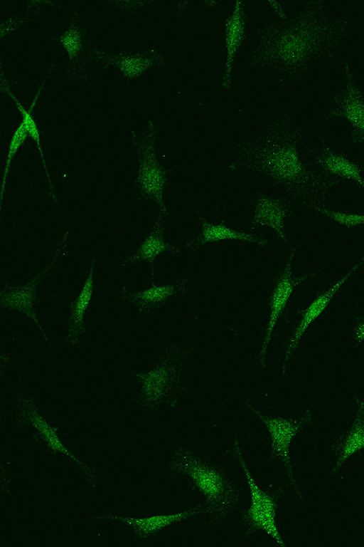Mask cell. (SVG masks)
<instances>
[{
	"instance_id": "cell-18",
	"label": "cell",
	"mask_w": 364,
	"mask_h": 547,
	"mask_svg": "<svg viewBox=\"0 0 364 547\" xmlns=\"http://www.w3.org/2000/svg\"><path fill=\"white\" fill-rule=\"evenodd\" d=\"M94 268L95 263L93 262L79 295L71 306V323L69 331V339L71 344L76 343L83 333L84 315L90 303L93 293Z\"/></svg>"
},
{
	"instance_id": "cell-1",
	"label": "cell",
	"mask_w": 364,
	"mask_h": 547,
	"mask_svg": "<svg viewBox=\"0 0 364 547\" xmlns=\"http://www.w3.org/2000/svg\"><path fill=\"white\" fill-rule=\"evenodd\" d=\"M342 29L341 21L330 16L318 2L312 1L295 21L270 35L259 57L292 71L302 70L336 44Z\"/></svg>"
},
{
	"instance_id": "cell-10",
	"label": "cell",
	"mask_w": 364,
	"mask_h": 547,
	"mask_svg": "<svg viewBox=\"0 0 364 547\" xmlns=\"http://www.w3.org/2000/svg\"><path fill=\"white\" fill-rule=\"evenodd\" d=\"M245 33V16L242 1L235 2L233 9L225 21V61L222 78V87L229 89L235 56L243 41Z\"/></svg>"
},
{
	"instance_id": "cell-14",
	"label": "cell",
	"mask_w": 364,
	"mask_h": 547,
	"mask_svg": "<svg viewBox=\"0 0 364 547\" xmlns=\"http://www.w3.org/2000/svg\"><path fill=\"white\" fill-rule=\"evenodd\" d=\"M316 162L321 165L328 175L333 174L346 179H352L364 188V179L361 175L362 169L344 155L326 147L316 155Z\"/></svg>"
},
{
	"instance_id": "cell-22",
	"label": "cell",
	"mask_w": 364,
	"mask_h": 547,
	"mask_svg": "<svg viewBox=\"0 0 364 547\" xmlns=\"http://www.w3.org/2000/svg\"><path fill=\"white\" fill-rule=\"evenodd\" d=\"M2 88L4 89V90L8 93V94L10 95V97L15 102V104H16V105L17 107V109L19 110V112L21 113V115L23 116V121H22V123L24 124V125L26 127V130L28 132V134L36 142V143L37 145L39 156H40V157L41 159V161H42V163H43V168H44L45 174H46L47 180H48L49 186H50L51 194H52V197L55 199V195H54L53 191V186H52V184H51V180L50 179V177H49L47 168H46V162H45L44 157H43V152L42 147H41V145L39 131H38V129L37 127V125H36V122H35V120H34V119H33V116L31 115V111L34 108V106L36 105V100H37V99H38V96L40 95V93L41 91L42 87L38 89V93H37L36 95L35 96V98L33 100L28 111H27L23 107V105L17 100L16 96L7 88V86L6 85V83L4 82V80L3 79H2Z\"/></svg>"
},
{
	"instance_id": "cell-26",
	"label": "cell",
	"mask_w": 364,
	"mask_h": 547,
	"mask_svg": "<svg viewBox=\"0 0 364 547\" xmlns=\"http://www.w3.org/2000/svg\"><path fill=\"white\" fill-rule=\"evenodd\" d=\"M60 42L67 51L70 59L77 57L82 48L81 32L77 28H70L61 37Z\"/></svg>"
},
{
	"instance_id": "cell-17",
	"label": "cell",
	"mask_w": 364,
	"mask_h": 547,
	"mask_svg": "<svg viewBox=\"0 0 364 547\" xmlns=\"http://www.w3.org/2000/svg\"><path fill=\"white\" fill-rule=\"evenodd\" d=\"M201 512H203L202 510H189L174 514L155 515L145 518L134 519L122 516H113L112 518L132 526L139 536L146 537L176 522L187 519Z\"/></svg>"
},
{
	"instance_id": "cell-9",
	"label": "cell",
	"mask_w": 364,
	"mask_h": 547,
	"mask_svg": "<svg viewBox=\"0 0 364 547\" xmlns=\"http://www.w3.org/2000/svg\"><path fill=\"white\" fill-rule=\"evenodd\" d=\"M364 262V257L356 264L353 268L335 283L326 291L319 294L302 312L299 323L297 324L294 334L292 335L287 348L284 362L282 370L284 371L289 359L291 353L296 348L303 335L310 326V325L323 313L326 308L333 296L338 291L340 288L344 284L348 278L355 272Z\"/></svg>"
},
{
	"instance_id": "cell-28",
	"label": "cell",
	"mask_w": 364,
	"mask_h": 547,
	"mask_svg": "<svg viewBox=\"0 0 364 547\" xmlns=\"http://www.w3.org/2000/svg\"><path fill=\"white\" fill-rule=\"evenodd\" d=\"M363 18H364V6H363Z\"/></svg>"
},
{
	"instance_id": "cell-27",
	"label": "cell",
	"mask_w": 364,
	"mask_h": 547,
	"mask_svg": "<svg viewBox=\"0 0 364 547\" xmlns=\"http://www.w3.org/2000/svg\"><path fill=\"white\" fill-rule=\"evenodd\" d=\"M354 338L358 343L364 341V318L356 325L354 330Z\"/></svg>"
},
{
	"instance_id": "cell-8",
	"label": "cell",
	"mask_w": 364,
	"mask_h": 547,
	"mask_svg": "<svg viewBox=\"0 0 364 547\" xmlns=\"http://www.w3.org/2000/svg\"><path fill=\"white\" fill-rule=\"evenodd\" d=\"M251 408L265 424L272 439V452L284 462L288 471L289 479L291 480L294 488L298 493L296 483L292 475L289 450L293 437L297 434L301 427L306 422L309 421V412H307L306 415L301 420H293L281 417H267L262 415L254 407H251Z\"/></svg>"
},
{
	"instance_id": "cell-21",
	"label": "cell",
	"mask_w": 364,
	"mask_h": 547,
	"mask_svg": "<svg viewBox=\"0 0 364 547\" xmlns=\"http://www.w3.org/2000/svg\"><path fill=\"white\" fill-rule=\"evenodd\" d=\"M160 60V56L151 51L144 54L123 56L114 61L121 72L129 78H135Z\"/></svg>"
},
{
	"instance_id": "cell-23",
	"label": "cell",
	"mask_w": 364,
	"mask_h": 547,
	"mask_svg": "<svg viewBox=\"0 0 364 547\" xmlns=\"http://www.w3.org/2000/svg\"><path fill=\"white\" fill-rule=\"evenodd\" d=\"M26 407L32 424L47 442L48 446L55 452H58L68 455L83 468L80 461L70 453L64 447L56 433V429L49 425L33 407L30 406H26Z\"/></svg>"
},
{
	"instance_id": "cell-12",
	"label": "cell",
	"mask_w": 364,
	"mask_h": 547,
	"mask_svg": "<svg viewBox=\"0 0 364 547\" xmlns=\"http://www.w3.org/2000/svg\"><path fill=\"white\" fill-rule=\"evenodd\" d=\"M288 214L289 209L281 199L259 194L255 203L252 227H269L283 241L287 242L284 222Z\"/></svg>"
},
{
	"instance_id": "cell-5",
	"label": "cell",
	"mask_w": 364,
	"mask_h": 547,
	"mask_svg": "<svg viewBox=\"0 0 364 547\" xmlns=\"http://www.w3.org/2000/svg\"><path fill=\"white\" fill-rule=\"evenodd\" d=\"M154 139L155 132L153 125L150 123L149 135L138 143L140 157L137 181L143 195L157 203L159 217L166 219L168 209L164 201V190L168 174L157 158Z\"/></svg>"
},
{
	"instance_id": "cell-15",
	"label": "cell",
	"mask_w": 364,
	"mask_h": 547,
	"mask_svg": "<svg viewBox=\"0 0 364 547\" xmlns=\"http://www.w3.org/2000/svg\"><path fill=\"white\" fill-rule=\"evenodd\" d=\"M44 269L36 278L25 286L3 292L1 296V305L13 310L23 313L29 317L40 328L38 318L33 310V304L35 301L36 293L39 280L46 274L50 266ZM42 329V328H41Z\"/></svg>"
},
{
	"instance_id": "cell-24",
	"label": "cell",
	"mask_w": 364,
	"mask_h": 547,
	"mask_svg": "<svg viewBox=\"0 0 364 547\" xmlns=\"http://www.w3.org/2000/svg\"><path fill=\"white\" fill-rule=\"evenodd\" d=\"M28 135V134L26 129V127L24 124L21 122L20 125L15 130L11 137V140L9 146V151H8L7 159L6 161V165L4 171V174L2 177L1 187V199H0L1 207H2L1 204H2L3 197H4L6 178H7V175L10 168V165L11 164L12 159L16 155L18 148L23 145V143L26 140Z\"/></svg>"
},
{
	"instance_id": "cell-25",
	"label": "cell",
	"mask_w": 364,
	"mask_h": 547,
	"mask_svg": "<svg viewBox=\"0 0 364 547\" xmlns=\"http://www.w3.org/2000/svg\"><path fill=\"white\" fill-rule=\"evenodd\" d=\"M314 209L323 214H326L336 222L347 228L364 225V214L333 212L318 206H314Z\"/></svg>"
},
{
	"instance_id": "cell-3",
	"label": "cell",
	"mask_w": 364,
	"mask_h": 547,
	"mask_svg": "<svg viewBox=\"0 0 364 547\" xmlns=\"http://www.w3.org/2000/svg\"><path fill=\"white\" fill-rule=\"evenodd\" d=\"M172 467L187 474L208 501L214 514L225 512L234 502L235 489L225 475L188 452H180Z\"/></svg>"
},
{
	"instance_id": "cell-20",
	"label": "cell",
	"mask_w": 364,
	"mask_h": 547,
	"mask_svg": "<svg viewBox=\"0 0 364 547\" xmlns=\"http://www.w3.org/2000/svg\"><path fill=\"white\" fill-rule=\"evenodd\" d=\"M181 283H174L164 285H153L141 291L127 295V298L139 311L151 308L165 302L168 298L175 295L183 288Z\"/></svg>"
},
{
	"instance_id": "cell-7",
	"label": "cell",
	"mask_w": 364,
	"mask_h": 547,
	"mask_svg": "<svg viewBox=\"0 0 364 547\" xmlns=\"http://www.w3.org/2000/svg\"><path fill=\"white\" fill-rule=\"evenodd\" d=\"M295 251V246H292L287 264L277 280L269 298V316L260 352V364L262 368L264 366L267 346L270 342L274 328L278 319L282 315L295 288L309 277L307 274L298 277L292 276L291 266Z\"/></svg>"
},
{
	"instance_id": "cell-19",
	"label": "cell",
	"mask_w": 364,
	"mask_h": 547,
	"mask_svg": "<svg viewBox=\"0 0 364 547\" xmlns=\"http://www.w3.org/2000/svg\"><path fill=\"white\" fill-rule=\"evenodd\" d=\"M164 218L159 217L154 229L145 238L138 251L127 261H146L153 263L162 253L172 251L175 247L167 243L164 239Z\"/></svg>"
},
{
	"instance_id": "cell-2",
	"label": "cell",
	"mask_w": 364,
	"mask_h": 547,
	"mask_svg": "<svg viewBox=\"0 0 364 547\" xmlns=\"http://www.w3.org/2000/svg\"><path fill=\"white\" fill-rule=\"evenodd\" d=\"M297 136L287 133L253 148L250 164L278 183L295 187L306 184L309 173L298 152Z\"/></svg>"
},
{
	"instance_id": "cell-13",
	"label": "cell",
	"mask_w": 364,
	"mask_h": 547,
	"mask_svg": "<svg viewBox=\"0 0 364 547\" xmlns=\"http://www.w3.org/2000/svg\"><path fill=\"white\" fill-rule=\"evenodd\" d=\"M199 223L200 231L194 239L186 244L188 246L198 247L209 243L226 240L243 241L259 246H265L268 243L265 238L234 229L225 225L223 221L215 224L199 217Z\"/></svg>"
},
{
	"instance_id": "cell-6",
	"label": "cell",
	"mask_w": 364,
	"mask_h": 547,
	"mask_svg": "<svg viewBox=\"0 0 364 547\" xmlns=\"http://www.w3.org/2000/svg\"><path fill=\"white\" fill-rule=\"evenodd\" d=\"M348 74L344 87L335 97L327 115L346 121L351 127V140L364 142V96L350 73Z\"/></svg>"
},
{
	"instance_id": "cell-16",
	"label": "cell",
	"mask_w": 364,
	"mask_h": 547,
	"mask_svg": "<svg viewBox=\"0 0 364 547\" xmlns=\"http://www.w3.org/2000/svg\"><path fill=\"white\" fill-rule=\"evenodd\" d=\"M355 419L348 434L337 443V460L333 472L336 473L343 463L353 454L364 448V402L357 399Z\"/></svg>"
},
{
	"instance_id": "cell-11",
	"label": "cell",
	"mask_w": 364,
	"mask_h": 547,
	"mask_svg": "<svg viewBox=\"0 0 364 547\" xmlns=\"http://www.w3.org/2000/svg\"><path fill=\"white\" fill-rule=\"evenodd\" d=\"M177 371V358L168 357L156 368L135 376L142 384V394L146 401L156 404L171 387Z\"/></svg>"
},
{
	"instance_id": "cell-4",
	"label": "cell",
	"mask_w": 364,
	"mask_h": 547,
	"mask_svg": "<svg viewBox=\"0 0 364 547\" xmlns=\"http://www.w3.org/2000/svg\"><path fill=\"white\" fill-rule=\"evenodd\" d=\"M235 447L251 494V504L245 512L243 520L248 524L250 531L262 530L274 538L279 546H285L286 543L282 538L276 523L277 501L282 489H280L273 495L261 489L251 476L236 439H235Z\"/></svg>"
}]
</instances>
